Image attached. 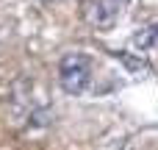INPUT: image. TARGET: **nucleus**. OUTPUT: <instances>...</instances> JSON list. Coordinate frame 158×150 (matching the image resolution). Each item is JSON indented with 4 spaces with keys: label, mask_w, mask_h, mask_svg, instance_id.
<instances>
[{
    "label": "nucleus",
    "mask_w": 158,
    "mask_h": 150,
    "mask_svg": "<svg viewBox=\"0 0 158 150\" xmlns=\"http://www.w3.org/2000/svg\"><path fill=\"white\" fill-rule=\"evenodd\" d=\"M58 86L67 95H83L92 86V58L86 53H64L58 61Z\"/></svg>",
    "instance_id": "f257e3e1"
},
{
    "label": "nucleus",
    "mask_w": 158,
    "mask_h": 150,
    "mask_svg": "<svg viewBox=\"0 0 158 150\" xmlns=\"http://www.w3.org/2000/svg\"><path fill=\"white\" fill-rule=\"evenodd\" d=\"M156 42H158V31H156L153 22L136 28V33L131 36V47L136 50V56H147V53H153V50H156Z\"/></svg>",
    "instance_id": "7ed1b4c3"
},
{
    "label": "nucleus",
    "mask_w": 158,
    "mask_h": 150,
    "mask_svg": "<svg viewBox=\"0 0 158 150\" xmlns=\"http://www.w3.org/2000/svg\"><path fill=\"white\" fill-rule=\"evenodd\" d=\"M131 0H94L89 8V22L100 31H108L117 25V19L122 17V11L128 8Z\"/></svg>",
    "instance_id": "f03ea898"
}]
</instances>
